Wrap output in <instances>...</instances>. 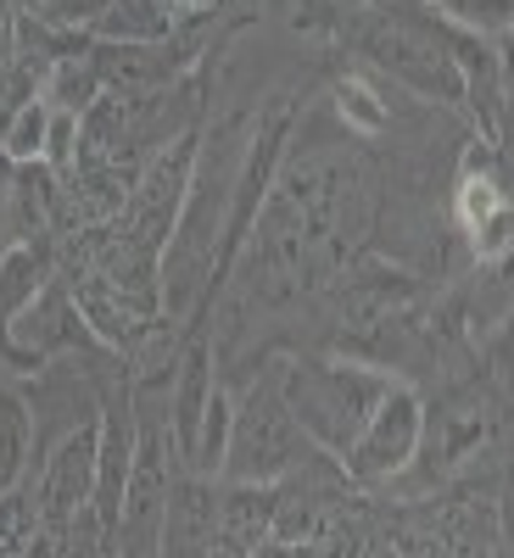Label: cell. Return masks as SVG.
<instances>
[{
	"label": "cell",
	"mask_w": 514,
	"mask_h": 558,
	"mask_svg": "<svg viewBox=\"0 0 514 558\" xmlns=\"http://www.w3.org/2000/svg\"><path fill=\"white\" fill-rule=\"evenodd\" d=\"M236 391V418H229V447H224V470L218 481H241V486H279L297 470H308L313 458H331L308 441V430L297 425V413L286 408L279 391V363L274 352L263 363H252V375Z\"/></svg>",
	"instance_id": "3957f363"
},
{
	"label": "cell",
	"mask_w": 514,
	"mask_h": 558,
	"mask_svg": "<svg viewBox=\"0 0 514 558\" xmlns=\"http://www.w3.org/2000/svg\"><path fill=\"white\" fill-rule=\"evenodd\" d=\"M57 274V246H39V241H17L7 257H0V352H7V330L12 318L51 286ZM12 357V352H7ZM17 368V363H12Z\"/></svg>",
	"instance_id": "9c48e42d"
},
{
	"label": "cell",
	"mask_w": 514,
	"mask_h": 558,
	"mask_svg": "<svg viewBox=\"0 0 514 558\" xmlns=\"http://www.w3.org/2000/svg\"><path fill=\"white\" fill-rule=\"evenodd\" d=\"M369 520H375V536L397 558H503L509 547L498 470L453 475L437 492L381 502V508H369Z\"/></svg>",
	"instance_id": "6da1fadb"
},
{
	"label": "cell",
	"mask_w": 514,
	"mask_h": 558,
	"mask_svg": "<svg viewBox=\"0 0 514 558\" xmlns=\"http://www.w3.org/2000/svg\"><path fill=\"white\" fill-rule=\"evenodd\" d=\"M96 458H101V418H89V425L68 430L51 452H39L28 463L45 531H68L73 514L89 502V492H96Z\"/></svg>",
	"instance_id": "8992f818"
},
{
	"label": "cell",
	"mask_w": 514,
	"mask_h": 558,
	"mask_svg": "<svg viewBox=\"0 0 514 558\" xmlns=\"http://www.w3.org/2000/svg\"><path fill=\"white\" fill-rule=\"evenodd\" d=\"M274 502H279V486L218 481V553L258 558L274 536Z\"/></svg>",
	"instance_id": "ba28073f"
},
{
	"label": "cell",
	"mask_w": 514,
	"mask_h": 558,
	"mask_svg": "<svg viewBox=\"0 0 514 558\" xmlns=\"http://www.w3.org/2000/svg\"><path fill=\"white\" fill-rule=\"evenodd\" d=\"M218 553V481L179 470L168 481L163 558H213Z\"/></svg>",
	"instance_id": "52a82bcc"
},
{
	"label": "cell",
	"mask_w": 514,
	"mask_h": 558,
	"mask_svg": "<svg viewBox=\"0 0 514 558\" xmlns=\"http://www.w3.org/2000/svg\"><path fill=\"white\" fill-rule=\"evenodd\" d=\"M45 134H51V107L28 101V107H17L7 123H0V151H7L17 168L23 162H39L45 157Z\"/></svg>",
	"instance_id": "8fae6325"
},
{
	"label": "cell",
	"mask_w": 514,
	"mask_h": 558,
	"mask_svg": "<svg viewBox=\"0 0 514 558\" xmlns=\"http://www.w3.org/2000/svg\"><path fill=\"white\" fill-rule=\"evenodd\" d=\"M39 536V497H34V475H23L17 486L0 492V558H28Z\"/></svg>",
	"instance_id": "30bf717a"
},
{
	"label": "cell",
	"mask_w": 514,
	"mask_h": 558,
	"mask_svg": "<svg viewBox=\"0 0 514 558\" xmlns=\"http://www.w3.org/2000/svg\"><path fill=\"white\" fill-rule=\"evenodd\" d=\"M0 492H7V470H0Z\"/></svg>",
	"instance_id": "4fadbf2b"
},
{
	"label": "cell",
	"mask_w": 514,
	"mask_h": 558,
	"mask_svg": "<svg viewBox=\"0 0 514 558\" xmlns=\"http://www.w3.org/2000/svg\"><path fill=\"white\" fill-rule=\"evenodd\" d=\"M12 184H17V162H12L7 151H0V202L12 196Z\"/></svg>",
	"instance_id": "7c38bea8"
},
{
	"label": "cell",
	"mask_w": 514,
	"mask_h": 558,
	"mask_svg": "<svg viewBox=\"0 0 514 558\" xmlns=\"http://www.w3.org/2000/svg\"><path fill=\"white\" fill-rule=\"evenodd\" d=\"M503 430V397L492 380H453L426 402V430H419V452L408 463V492H437L453 475H464Z\"/></svg>",
	"instance_id": "277c9868"
},
{
	"label": "cell",
	"mask_w": 514,
	"mask_h": 558,
	"mask_svg": "<svg viewBox=\"0 0 514 558\" xmlns=\"http://www.w3.org/2000/svg\"><path fill=\"white\" fill-rule=\"evenodd\" d=\"M274 363H279L286 408L297 413V425L308 430V441L319 452H331L336 463L352 452L363 425L375 418V408L397 386L386 368H369V363L342 357V352H308L302 347V352H274Z\"/></svg>",
	"instance_id": "7a4b0ae2"
},
{
	"label": "cell",
	"mask_w": 514,
	"mask_h": 558,
	"mask_svg": "<svg viewBox=\"0 0 514 558\" xmlns=\"http://www.w3.org/2000/svg\"><path fill=\"white\" fill-rule=\"evenodd\" d=\"M213 558H229V553H213Z\"/></svg>",
	"instance_id": "5bb4252c"
},
{
	"label": "cell",
	"mask_w": 514,
	"mask_h": 558,
	"mask_svg": "<svg viewBox=\"0 0 514 558\" xmlns=\"http://www.w3.org/2000/svg\"><path fill=\"white\" fill-rule=\"evenodd\" d=\"M419 430H426V397L408 380H397L386 391V402L375 408V418L363 425V436L352 441V452L342 458L347 486L352 492H381V486L403 481L414 452H419Z\"/></svg>",
	"instance_id": "5b68a950"
}]
</instances>
